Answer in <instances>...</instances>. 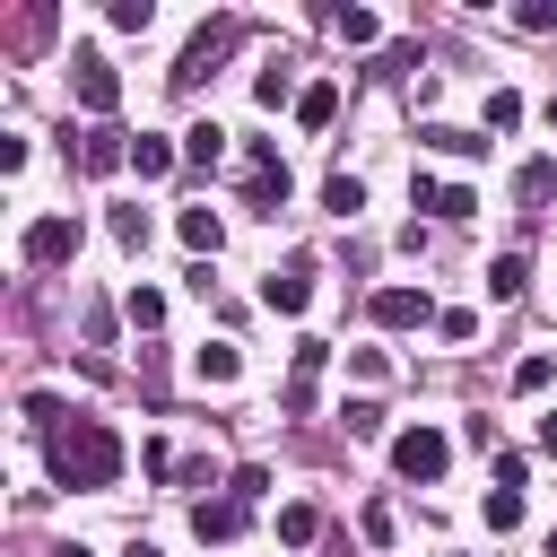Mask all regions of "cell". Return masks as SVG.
I'll list each match as a JSON object with an SVG mask.
<instances>
[{"label":"cell","instance_id":"obj_37","mask_svg":"<svg viewBox=\"0 0 557 557\" xmlns=\"http://www.w3.org/2000/svg\"><path fill=\"white\" fill-rule=\"evenodd\" d=\"M52 557H96V548H78V540H61V548H52Z\"/></svg>","mask_w":557,"mask_h":557},{"label":"cell","instance_id":"obj_1","mask_svg":"<svg viewBox=\"0 0 557 557\" xmlns=\"http://www.w3.org/2000/svg\"><path fill=\"white\" fill-rule=\"evenodd\" d=\"M44 470H52V487H70V496H104V487L122 479V435H113L104 418H70L61 435H44Z\"/></svg>","mask_w":557,"mask_h":557},{"label":"cell","instance_id":"obj_27","mask_svg":"<svg viewBox=\"0 0 557 557\" xmlns=\"http://www.w3.org/2000/svg\"><path fill=\"white\" fill-rule=\"evenodd\" d=\"M104 226H113V244H122V252H139V244H148V218H139V209H113Z\"/></svg>","mask_w":557,"mask_h":557},{"label":"cell","instance_id":"obj_10","mask_svg":"<svg viewBox=\"0 0 557 557\" xmlns=\"http://www.w3.org/2000/svg\"><path fill=\"white\" fill-rule=\"evenodd\" d=\"M244 513H252L244 496H218V505H191V531H200V540H235V531H244Z\"/></svg>","mask_w":557,"mask_h":557},{"label":"cell","instance_id":"obj_23","mask_svg":"<svg viewBox=\"0 0 557 557\" xmlns=\"http://www.w3.org/2000/svg\"><path fill=\"white\" fill-rule=\"evenodd\" d=\"M548 383H557V357H548V348H531V357L513 366V392H548Z\"/></svg>","mask_w":557,"mask_h":557},{"label":"cell","instance_id":"obj_29","mask_svg":"<svg viewBox=\"0 0 557 557\" xmlns=\"http://www.w3.org/2000/svg\"><path fill=\"white\" fill-rule=\"evenodd\" d=\"M513 122H522V96L496 87V96H487V131H513Z\"/></svg>","mask_w":557,"mask_h":557},{"label":"cell","instance_id":"obj_21","mask_svg":"<svg viewBox=\"0 0 557 557\" xmlns=\"http://www.w3.org/2000/svg\"><path fill=\"white\" fill-rule=\"evenodd\" d=\"M313 531H322L313 505H278V540H287V548H313Z\"/></svg>","mask_w":557,"mask_h":557},{"label":"cell","instance_id":"obj_26","mask_svg":"<svg viewBox=\"0 0 557 557\" xmlns=\"http://www.w3.org/2000/svg\"><path fill=\"white\" fill-rule=\"evenodd\" d=\"M122 313H131L139 331H157V322H165V296H157V287H131V296H122Z\"/></svg>","mask_w":557,"mask_h":557},{"label":"cell","instance_id":"obj_4","mask_svg":"<svg viewBox=\"0 0 557 557\" xmlns=\"http://www.w3.org/2000/svg\"><path fill=\"white\" fill-rule=\"evenodd\" d=\"M70 87H78V104H87V113H113V104H122V78H113V61H104L96 44H78V52H70Z\"/></svg>","mask_w":557,"mask_h":557},{"label":"cell","instance_id":"obj_16","mask_svg":"<svg viewBox=\"0 0 557 557\" xmlns=\"http://www.w3.org/2000/svg\"><path fill=\"white\" fill-rule=\"evenodd\" d=\"M331 113H339V87H331V78H313V87L296 96V122H305V131H322Z\"/></svg>","mask_w":557,"mask_h":557},{"label":"cell","instance_id":"obj_22","mask_svg":"<svg viewBox=\"0 0 557 557\" xmlns=\"http://www.w3.org/2000/svg\"><path fill=\"white\" fill-rule=\"evenodd\" d=\"M104 26H113V35H148V26H157V9H148V0H113V9H104Z\"/></svg>","mask_w":557,"mask_h":557},{"label":"cell","instance_id":"obj_2","mask_svg":"<svg viewBox=\"0 0 557 557\" xmlns=\"http://www.w3.org/2000/svg\"><path fill=\"white\" fill-rule=\"evenodd\" d=\"M392 470H400V479H418V487H435V479L453 470V435H444V426H426V418H418V426H400V435H392Z\"/></svg>","mask_w":557,"mask_h":557},{"label":"cell","instance_id":"obj_32","mask_svg":"<svg viewBox=\"0 0 557 557\" xmlns=\"http://www.w3.org/2000/svg\"><path fill=\"white\" fill-rule=\"evenodd\" d=\"M435 331H444V339H470V331H479V313H470V305H444V313H435Z\"/></svg>","mask_w":557,"mask_h":557},{"label":"cell","instance_id":"obj_38","mask_svg":"<svg viewBox=\"0 0 557 557\" xmlns=\"http://www.w3.org/2000/svg\"><path fill=\"white\" fill-rule=\"evenodd\" d=\"M131 557H157V548H148V540H131Z\"/></svg>","mask_w":557,"mask_h":557},{"label":"cell","instance_id":"obj_18","mask_svg":"<svg viewBox=\"0 0 557 557\" xmlns=\"http://www.w3.org/2000/svg\"><path fill=\"white\" fill-rule=\"evenodd\" d=\"M183 157H191V165H218V157H226V131H218V122H191V131H183Z\"/></svg>","mask_w":557,"mask_h":557},{"label":"cell","instance_id":"obj_36","mask_svg":"<svg viewBox=\"0 0 557 557\" xmlns=\"http://www.w3.org/2000/svg\"><path fill=\"white\" fill-rule=\"evenodd\" d=\"M540 453H548V461H557V409H548V418H540Z\"/></svg>","mask_w":557,"mask_h":557},{"label":"cell","instance_id":"obj_30","mask_svg":"<svg viewBox=\"0 0 557 557\" xmlns=\"http://www.w3.org/2000/svg\"><path fill=\"white\" fill-rule=\"evenodd\" d=\"M331 366V339H296V383H313Z\"/></svg>","mask_w":557,"mask_h":557},{"label":"cell","instance_id":"obj_34","mask_svg":"<svg viewBox=\"0 0 557 557\" xmlns=\"http://www.w3.org/2000/svg\"><path fill=\"white\" fill-rule=\"evenodd\" d=\"M226 496H244V505H252V496H270V470H261V461H244V470H235V487H226Z\"/></svg>","mask_w":557,"mask_h":557},{"label":"cell","instance_id":"obj_17","mask_svg":"<svg viewBox=\"0 0 557 557\" xmlns=\"http://www.w3.org/2000/svg\"><path fill=\"white\" fill-rule=\"evenodd\" d=\"M252 96H261V104L278 113V104H287V96H305V87H296V70H287V61H270V70L252 78Z\"/></svg>","mask_w":557,"mask_h":557},{"label":"cell","instance_id":"obj_8","mask_svg":"<svg viewBox=\"0 0 557 557\" xmlns=\"http://www.w3.org/2000/svg\"><path fill=\"white\" fill-rule=\"evenodd\" d=\"M191 374H200L209 392H226V383L244 374V348H235V339H200V348H191Z\"/></svg>","mask_w":557,"mask_h":557},{"label":"cell","instance_id":"obj_35","mask_svg":"<svg viewBox=\"0 0 557 557\" xmlns=\"http://www.w3.org/2000/svg\"><path fill=\"white\" fill-rule=\"evenodd\" d=\"M348 374H366V383H383L392 366H383V348H348Z\"/></svg>","mask_w":557,"mask_h":557},{"label":"cell","instance_id":"obj_33","mask_svg":"<svg viewBox=\"0 0 557 557\" xmlns=\"http://www.w3.org/2000/svg\"><path fill=\"white\" fill-rule=\"evenodd\" d=\"M339 418H348V435H383V409H374V400H348Z\"/></svg>","mask_w":557,"mask_h":557},{"label":"cell","instance_id":"obj_39","mask_svg":"<svg viewBox=\"0 0 557 557\" xmlns=\"http://www.w3.org/2000/svg\"><path fill=\"white\" fill-rule=\"evenodd\" d=\"M548 131H557V96H548Z\"/></svg>","mask_w":557,"mask_h":557},{"label":"cell","instance_id":"obj_13","mask_svg":"<svg viewBox=\"0 0 557 557\" xmlns=\"http://www.w3.org/2000/svg\"><path fill=\"white\" fill-rule=\"evenodd\" d=\"M78 165H87V174H113V165H131V139H122V131H87Z\"/></svg>","mask_w":557,"mask_h":557},{"label":"cell","instance_id":"obj_28","mask_svg":"<svg viewBox=\"0 0 557 557\" xmlns=\"http://www.w3.org/2000/svg\"><path fill=\"white\" fill-rule=\"evenodd\" d=\"M513 26H522V35H557V0H522Z\"/></svg>","mask_w":557,"mask_h":557},{"label":"cell","instance_id":"obj_15","mask_svg":"<svg viewBox=\"0 0 557 557\" xmlns=\"http://www.w3.org/2000/svg\"><path fill=\"white\" fill-rule=\"evenodd\" d=\"M522 278H531V261H522V252H496V261H487V296H496V305H513V296H522Z\"/></svg>","mask_w":557,"mask_h":557},{"label":"cell","instance_id":"obj_12","mask_svg":"<svg viewBox=\"0 0 557 557\" xmlns=\"http://www.w3.org/2000/svg\"><path fill=\"white\" fill-rule=\"evenodd\" d=\"M418 148H435V157H487V139H479V131H453V122H426Z\"/></svg>","mask_w":557,"mask_h":557},{"label":"cell","instance_id":"obj_24","mask_svg":"<svg viewBox=\"0 0 557 557\" xmlns=\"http://www.w3.org/2000/svg\"><path fill=\"white\" fill-rule=\"evenodd\" d=\"M131 165H139V174H148V183H157V174H165V165H174V148H165V139H148V131H139V139H131Z\"/></svg>","mask_w":557,"mask_h":557},{"label":"cell","instance_id":"obj_11","mask_svg":"<svg viewBox=\"0 0 557 557\" xmlns=\"http://www.w3.org/2000/svg\"><path fill=\"white\" fill-rule=\"evenodd\" d=\"M331 35H339L348 52H374V44H383V17H374V9H331Z\"/></svg>","mask_w":557,"mask_h":557},{"label":"cell","instance_id":"obj_19","mask_svg":"<svg viewBox=\"0 0 557 557\" xmlns=\"http://www.w3.org/2000/svg\"><path fill=\"white\" fill-rule=\"evenodd\" d=\"M244 200H252V209H261V218H278V200H287V165H261V174H252V191H244Z\"/></svg>","mask_w":557,"mask_h":557},{"label":"cell","instance_id":"obj_14","mask_svg":"<svg viewBox=\"0 0 557 557\" xmlns=\"http://www.w3.org/2000/svg\"><path fill=\"white\" fill-rule=\"evenodd\" d=\"M174 235H183L191 252H218V244H226V218H218V209H183V218H174Z\"/></svg>","mask_w":557,"mask_h":557},{"label":"cell","instance_id":"obj_6","mask_svg":"<svg viewBox=\"0 0 557 557\" xmlns=\"http://www.w3.org/2000/svg\"><path fill=\"white\" fill-rule=\"evenodd\" d=\"M409 200H418V209H435L444 226L479 218V191H470V183H426V174H418V183H409Z\"/></svg>","mask_w":557,"mask_h":557},{"label":"cell","instance_id":"obj_40","mask_svg":"<svg viewBox=\"0 0 557 557\" xmlns=\"http://www.w3.org/2000/svg\"><path fill=\"white\" fill-rule=\"evenodd\" d=\"M444 557H461V548H444Z\"/></svg>","mask_w":557,"mask_h":557},{"label":"cell","instance_id":"obj_31","mask_svg":"<svg viewBox=\"0 0 557 557\" xmlns=\"http://www.w3.org/2000/svg\"><path fill=\"white\" fill-rule=\"evenodd\" d=\"M513 522H522V496L496 487V496H487V531H513Z\"/></svg>","mask_w":557,"mask_h":557},{"label":"cell","instance_id":"obj_9","mask_svg":"<svg viewBox=\"0 0 557 557\" xmlns=\"http://www.w3.org/2000/svg\"><path fill=\"white\" fill-rule=\"evenodd\" d=\"M261 305H270V313H305V305H313L305 261H296V270H270V278H261Z\"/></svg>","mask_w":557,"mask_h":557},{"label":"cell","instance_id":"obj_7","mask_svg":"<svg viewBox=\"0 0 557 557\" xmlns=\"http://www.w3.org/2000/svg\"><path fill=\"white\" fill-rule=\"evenodd\" d=\"M374 322L383 331H418V322H435V305H426V287H374Z\"/></svg>","mask_w":557,"mask_h":557},{"label":"cell","instance_id":"obj_25","mask_svg":"<svg viewBox=\"0 0 557 557\" xmlns=\"http://www.w3.org/2000/svg\"><path fill=\"white\" fill-rule=\"evenodd\" d=\"M513 191H522V200H548V191H557V165H548V157H531V165L513 174Z\"/></svg>","mask_w":557,"mask_h":557},{"label":"cell","instance_id":"obj_3","mask_svg":"<svg viewBox=\"0 0 557 557\" xmlns=\"http://www.w3.org/2000/svg\"><path fill=\"white\" fill-rule=\"evenodd\" d=\"M235 35H244L235 17H218V26H200V35L183 44V61H174V87H200V78H209V70H218V61L235 52Z\"/></svg>","mask_w":557,"mask_h":557},{"label":"cell","instance_id":"obj_20","mask_svg":"<svg viewBox=\"0 0 557 557\" xmlns=\"http://www.w3.org/2000/svg\"><path fill=\"white\" fill-rule=\"evenodd\" d=\"M322 209H331V218H357V209H366V183H357V174H331V183H322Z\"/></svg>","mask_w":557,"mask_h":557},{"label":"cell","instance_id":"obj_5","mask_svg":"<svg viewBox=\"0 0 557 557\" xmlns=\"http://www.w3.org/2000/svg\"><path fill=\"white\" fill-rule=\"evenodd\" d=\"M17 252L35 261V270H52V261H70L78 252V218H61V209H44L26 235H17Z\"/></svg>","mask_w":557,"mask_h":557}]
</instances>
